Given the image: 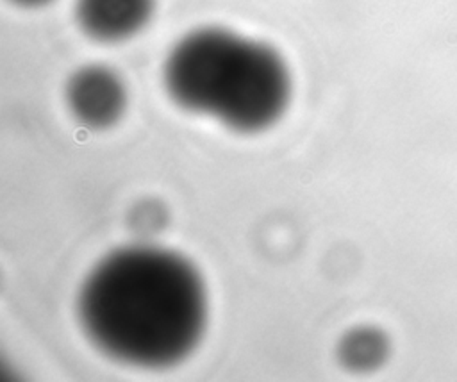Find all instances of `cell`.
Wrapping results in <instances>:
<instances>
[{
  "instance_id": "obj_1",
  "label": "cell",
  "mask_w": 457,
  "mask_h": 382,
  "mask_svg": "<svg viewBox=\"0 0 457 382\" xmlns=\"http://www.w3.org/2000/svg\"><path fill=\"white\" fill-rule=\"evenodd\" d=\"M75 311L84 336L102 355L162 370L186 361L202 343L209 295L187 257L137 243L111 250L91 266Z\"/></svg>"
},
{
  "instance_id": "obj_2",
  "label": "cell",
  "mask_w": 457,
  "mask_h": 382,
  "mask_svg": "<svg viewBox=\"0 0 457 382\" xmlns=\"http://www.w3.org/2000/svg\"><path fill=\"white\" fill-rule=\"evenodd\" d=\"M170 100L239 134H259L286 114L293 80L271 45L223 27H198L173 43L162 62Z\"/></svg>"
},
{
  "instance_id": "obj_3",
  "label": "cell",
  "mask_w": 457,
  "mask_h": 382,
  "mask_svg": "<svg viewBox=\"0 0 457 382\" xmlns=\"http://www.w3.org/2000/svg\"><path fill=\"white\" fill-rule=\"evenodd\" d=\"M64 102L79 125L89 130H105L123 118L129 107V89L114 68L91 62L68 77Z\"/></svg>"
},
{
  "instance_id": "obj_4",
  "label": "cell",
  "mask_w": 457,
  "mask_h": 382,
  "mask_svg": "<svg viewBox=\"0 0 457 382\" xmlns=\"http://www.w3.org/2000/svg\"><path fill=\"white\" fill-rule=\"evenodd\" d=\"M155 0H75L73 18L84 36L96 43H121L152 21Z\"/></svg>"
},
{
  "instance_id": "obj_5",
  "label": "cell",
  "mask_w": 457,
  "mask_h": 382,
  "mask_svg": "<svg viewBox=\"0 0 457 382\" xmlns=\"http://www.w3.org/2000/svg\"><path fill=\"white\" fill-rule=\"evenodd\" d=\"M380 341L375 332L368 328H355L346 332L337 345V357L341 364L350 370H366L380 357Z\"/></svg>"
},
{
  "instance_id": "obj_6",
  "label": "cell",
  "mask_w": 457,
  "mask_h": 382,
  "mask_svg": "<svg viewBox=\"0 0 457 382\" xmlns=\"http://www.w3.org/2000/svg\"><path fill=\"white\" fill-rule=\"evenodd\" d=\"M12 4L20 5V7H27V9H36V7H45L48 4H52L54 0H11Z\"/></svg>"
}]
</instances>
